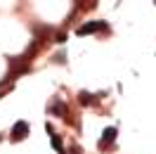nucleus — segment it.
I'll return each instance as SVG.
<instances>
[{"instance_id": "f257e3e1", "label": "nucleus", "mask_w": 156, "mask_h": 154, "mask_svg": "<svg viewBox=\"0 0 156 154\" xmlns=\"http://www.w3.org/2000/svg\"><path fill=\"white\" fill-rule=\"evenodd\" d=\"M107 29V21H90V24H83V26H78V36H88V33H97V31Z\"/></svg>"}, {"instance_id": "f03ea898", "label": "nucleus", "mask_w": 156, "mask_h": 154, "mask_svg": "<svg viewBox=\"0 0 156 154\" xmlns=\"http://www.w3.org/2000/svg\"><path fill=\"white\" fill-rule=\"evenodd\" d=\"M26 135H29V123H26V121H17L14 128H12V135H10V138L14 140V142H19V140H24Z\"/></svg>"}, {"instance_id": "7ed1b4c3", "label": "nucleus", "mask_w": 156, "mask_h": 154, "mask_svg": "<svg viewBox=\"0 0 156 154\" xmlns=\"http://www.w3.org/2000/svg\"><path fill=\"white\" fill-rule=\"evenodd\" d=\"M114 140H116V128H111V126H109V128H104V133H102V140H99V147L104 149V147H107V145H111Z\"/></svg>"}, {"instance_id": "20e7f679", "label": "nucleus", "mask_w": 156, "mask_h": 154, "mask_svg": "<svg viewBox=\"0 0 156 154\" xmlns=\"http://www.w3.org/2000/svg\"><path fill=\"white\" fill-rule=\"evenodd\" d=\"M78 102H80V105H95V95H90V93H80V95H78Z\"/></svg>"}, {"instance_id": "39448f33", "label": "nucleus", "mask_w": 156, "mask_h": 154, "mask_svg": "<svg viewBox=\"0 0 156 154\" xmlns=\"http://www.w3.org/2000/svg\"><path fill=\"white\" fill-rule=\"evenodd\" d=\"M52 112L57 116H64V105H62V102H55V105H52Z\"/></svg>"}, {"instance_id": "423d86ee", "label": "nucleus", "mask_w": 156, "mask_h": 154, "mask_svg": "<svg viewBox=\"0 0 156 154\" xmlns=\"http://www.w3.org/2000/svg\"><path fill=\"white\" fill-rule=\"evenodd\" d=\"M52 147H55L57 152H62V140H59L57 135H52Z\"/></svg>"}]
</instances>
